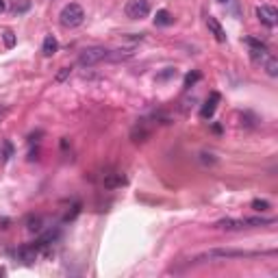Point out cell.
<instances>
[{
  "instance_id": "ac0fdd59",
  "label": "cell",
  "mask_w": 278,
  "mask_h": 278,
  "mask_svg": "<svg viewBox=\"0 0 278 278\" xmlns=\"http://www.w3.org/2000/svg\"><path fill=\"white\" fill-rule=\"evenodd\" d=\"M200 78H202V74L198 72V70H191V72H189V74H187V76H185V89L194 87V85L198 83Z\"/></svg>"
},
{
  "instance_id": "e0dca14e",
  "label": "cell",
  "mask_w": 278,
  "mask_h": 278,
  "mask_svg": "<svg viewBox=\"0 0 278 278\" xmlns=\"http://www.w3.org/2000/svg\"><path fill=\"white\" fill-rule=\"evenodd\" d=\"M130 137H133V141H135V144H139V141H146V139L150 137V130L141 128V124H139L137 128H135L133 133H130Z\"/></svg>"
},
{
  "instance_id": "d6986e66",
  "label": "cell",
  "mask_w": 278,
  "mask_h": 278,
  "mask_svg": "<svg viewBox=\"0 0 278 278\" xmlns=\"http://www.w3.org/2000/svg\"><path fill=\"white\" fill-rule=\"evenodd\" d=\"M2 42H4V48H13L16 46V33L11 28H4L2 31Z\"/></svg>"
},
{
  "instance_id": "ba28073f",
  "label": "cell",
  "mask_w": 278,
  "mask_h": 278,
  "mask_svg": "<svg viewBox=\"0 0 278 278\" xmlns=\"http://www.w3.org/2000/svg\"><path fill=\"white\" fill-rule=\"evenodd\" d=\"M16 254H18V259L22 261L24 265H33V263L37 261V256L42 254V250H39V246L33 241V244H26V246L18 248V252H16Z\"/></svg>"
},
{
  "instance_id": "6da1fadb",
  "label": "cell",
  "mask_w": 278,
  "mask_h": 278,
  "mask_svg": "<svg viewBox=\"0 0 278 278\" xmlns=\"http://www.w3.org/2000/svg\"><path fill=\"white\" fill-rule=\"evenodd\" d=\"M274 222H276L274 217H244V220H232V217H224V220L215 222L213 228L232 232V230L254 228V226H270V224H274Z\"/></svg>"
},
{
  "instance_id": "f1b7e54d",
  "label": "cell",
  "mask_w": 278,
  "mask_h": 278,
  "mask_svg": "<svg viewBox=\"0 0 278 278\" xmlns=\"http://www.w3.org/2000/svg\"><path fill=\"white\" fill-rule=\"evenodd\" d=\"M215 2H222V4H224V2H228V0H215Z\"/></svg>"
},
{
  "instance_id": "4316f807",
  "label": "cell",
  "mask_w": 278,
  "mask_h": 278,
  "mask_svg": "<svg viewBox=\"0 0 278 278\" xmlns=\"http://www.w3.org/2000/svg\"><path fill=\"white\" fill-rule=\"evenodd\" d=\"M213 133H217V135L222 133V126L220 124H213Z\"/></svg>"
},
{
  "instance_id": "7a4b0ae2",
  "label": "cell",
  "mask_w": 278,
  "mask_h": 278,
  "mask_svg": "<svg viewBox=\"0 0 278 278\" xmlns=\"http://www.w3.org/2000/svg\"><path fill=\"white\" fill-rule=\"evenodd\" d=\"M276 250H267V252H248V250H222V248H215V250H209L204 254L196 256L191 263H206V261H224V259H248V256H259V254H274Z\"/></svg>"
},
{
  "instance_id": "277c9868",
  "label": "cell",
  "mask_w": 278,
  "mask_h": 278,
  "mask_svg": "<svg viewBox=\"0 0 278 278\" xmlns=\"http://www.w3.org/2000/svg\"><path fill=\"white\" fill-rule=\"evenodd\" d=\"M124 13L128 20H144L150 16V0H128L124 4Z\"/></svg>"
},
{
  "instance_id": "44dd1931",
  "label": "cell",
  "mask_w": 278,
  "mask_h": 278,
  "mask_svg": "<svg viewBox=\"0 0 278 278\" xmlns=\"http://www.w3.org/2000/svg\"><path fill=\"white\" fill-rule=\"evenodd\" d=\"M252 209H254V211H261V213H263V211L272 209V204H270L267 200H259V198H256V200H252Z\"/></svg>"
},
{
  "instance_id": "8992f818",
  "label": "cell",
  "mask_w": 278,
  "mask_h": 278,
  "mask_svg": "<svg viewBox=\"0 0 278 278\" xmlns=\"http://www.w3.org/2000/svg\"><path fill=\"white\" fill-rule=\"evenodd\" d=\"M254 13H256V18H259V22L263 24V26H267V28H274L276 26L278 11H276L274 4H259Z\"/></svg>"
},
{
  "instance_id": "9c48e42d",
  "label": "cell",
  "mask_w": 278,
  "mask_h": 278,
  "mask_svg": "<svg viewBox=\"0 0 278 278\" xmlns=\"http://www.w3.org/2000/svg\"><path fill=\"white\" fill-rule=\"evenodd\" d=\"M220 100H222L220 94H217V92H211V96L206 98V102L202 104V109H200V118H202V120H211V118H213V113H215L217 104H220Z\"/></svg>"
},
{
  "instance_id": "ffe728a7",
  "label": "cell",
  "mask_w": 278,
  "mask_h": 278,
  "mask_svg": "<svg viewBox=\"0 0 278 278\" xmlns=\"http://www.w3.org/2000/svg\"><path fill=\"white\" fill-rule=\"evenodd\" d=\"M0 156H2V163H7V161L13 156V144L9 139L2 141V154H0Z\"/></svg>"
},
{
  "instance_id": "4fadbf2b",
  "label": "cell",
  "mask_w": 278,
  "mask_h": 278,
  "mask_svg": "<svg viewBox=\"0 0 278 278\" xmlns=\"http://www.w3.org/2000/svg\"><path fill=\"white\" fill-rule=\"evenodd\" d=\"M57 50H59V42L54 39V35H46L42 44V54L44 57H52V54H57Z\"/></svg>"
},
{
  "instance_id": "603a6c76",
  "label": "cell",
  "mask_w": 278,
  "mask_h": 278,
  "mask_svg": "<svg viewBox=\"0 0 278 278\" xmlns=\"http://www.w3.org/2000/svg\"><path fill=\"white\" fill-rule=\"evenodd\" d=\"M176 76V70L174 68H165L161 74H156V80H168V78H174Z\"/></svg>"
},
{
  "instance_id": "5b68a950",
  "label": "cell",
  "mask_w": 278,
  "mask_h": 278,
  "mask_svg": "<svg viewBox=\"0 0 278 278\" xmlns=\"http://www.w3.org/2000/svg\"><path fill=\"white\" fill-rule=\"evenodd\" d=\"M107 54L109 50L102 48V46H92V48H85L78 57V63L80 65H96L100 61H107Z\"/></svg>"
},
{
  "instance_id": "5bb4252c",
  "label": "cell",
  "mask_w": 278,
  "mask_h": 278,
  "mask_svg": "<svg viewBox=\"0 0 278 278\" xmlns=\"http://www.w3.org/2000/svg\"><path fill=\"white\" fill-rule=\"evenodd\" d=\"M174 22V18H172V13L168 11V9H159L154 16V24L156 26H170V24Z\"/></svg>"
},
{
  "instance_id": "7402d4cb",
  "label": "cell",
  "mask_w": 278,
  "mask_h": 278,
  "mask_svg": "<svg viewBox=\"0 0 278 278\" xmlns=\"http://www.w3.org/2000/svg\"><path fill=\"white\" fill-rule=\"evenodd\" d=\"M70 74H72V68H61V70L57 72V76H54V83H63V80L68 78Z\"/></svg>"
},
{
  "instance_id": "484cf974",
  "label": "cell",
  "mask_w": 278,
  "mask_h": 278,
  "mask_svg": "<svg viewBox=\"0 0 278 278\" xmlns=\"http://www.w3.org/2000/svg\"><path fill=\"white\" fill-rule=\"evenodd\" d=\"M9 7V0H0V13H4Z\"/></svg>"
},
{
  "instance_id": "3957f363",
  "label": "cell",
  "mask_w": 278,
  "mask_h": 278,
  "mask_svg": "<svg viewBox=\"0 0 278 278\" xmlns=\"http://www.w3.org/2000/svg\"><path fill=\"white\" fill-rule=\"evenodd\" d=\"M59 22H61L63 28H76L85 22V9L80 7L78 2H70L65 4L59 13Z\"/></svg>"
},
{
  "instance_id": "2e32d148",
  "label": "cell",
  "mask_w": 278,
  "mask_h": 278,
  "mask_svg": "<svg viewBox=\"0 0 278 278\" xmlns=\"http://www.w3.org/2000/svg\"><path fill=\"white\" fill-rule=\"evenodd\" d=\"M265 72H267V76H272V78L278 76V59L274 57V54H267V59H265Z\"/></svg>"
},
{
  "instance_id": "52a82bcc",
  "label": "cell",
  "mask_w": 278,
  "mask_h": 278,
  "mask_svg": "<svg viewBox=\"0 0 278 278\" xmlns=\"http://www.w3.org/2000/svg\"><path fill=\"white\" fill-rule=\"evenodd\" d=\"M244 42L250 46V59L252 61H265L267 54H270V50H267V44L261 42V39H254V37H246Z\"/></svg>"
},
{
  "instance_id": "d4e9b609",
  "label": "cell",
  "mask_w": 278,
  "mask_h": 278,
  "mask_svg": "<svg viewBox=\"0 0 278 278\" xmlns=\"http://www.w3.org/2000/svg\"><path fill=\"white\" fill-rule=\"evenodd\" d=\"M78 211H80V204H78V202H76V204H74V206H72V211H70V213H68V215H65V217H63V220H65V222H70V220H74V217H76V215H78Z\"/></svg>"
},
{
  "instance_id": "cb8c5ba5",
  "label": "cell",
  "mask_w": 278,
  "mask_h": 278,
  "mask_svg": "<svg viewBox=\"0 0 278 278\" xmlns=\"http://www.w3.org/2000/svg\"><path fill=\"white\" fill-rule=\"evenodd\" d=\"M28 9H31V2H28V0H22L20 4H16V7H13V13H16V16H20V13L28 11Z\"/></svg>"
},
{
  "instance_id": "30bf717a",
  "label": "cell",
  "mask_w": 278,
  "mask_h": 278,
  "mask_svg": "<svg viewBox=\"0 0 278 278\" xmlns=\"http://www.w3.org/2000/svg\"><path fill=\"white\" fill-rule=\"evenodd\" d=\"M206 28H209L211 35L215 37V42H220V44H224V42H226V31L222 28V24L217 22V18L206 16Z\"/></svg>"
},
{
  "instance_id": "83f0119b",
  "label": "cell",
  "mask_w": 278,
  "mask_h": 278,
  "mask_svg": "<svg viewBox=\"0 0 278 278\" xmlns=\"http://www.w3.org/2000/svg\"><path fill=\"white\" fill-rule=\"evenodd\" d=\"M7 274V270H4V267H0V276H4Z\"/></svg>"
},
{
  "instance_id": "7c38bea8",
  "label": "cell",
  "mask_w": 278,
  "mask_h": 278,
  "mask_svg": "<svg viewBox=\"0 0 278 278\" xmlns=\"http://www.w3.org/2000/svg\"><path fill=\"white\" fill-rule=\"evenodd\" d=\"M102 185L107 187V189H115V187L126 185V178L122 174H118V172H109V174L102 176Z\"/></svg>"
},
{
  "instance_id": "8fae6325",
  "label": "cell",
  "mask_w": 278,
  "mask_h": 278,
  "mask_svg": "<svg viewBox=\"0 0 278 278\" xmlns=\"http://www.w3.org/2000/svg\"><path fill=\"white\" fill-rule=\"evenodd\" d=\"M135 57V48H118V50H109L107 61H128Z\"/></svg>"
},
{
  "instance_id": "9a60e30c",
  "label": "cell",
  "mask_w": 278,
  "mask_h": 278,
  "mask_svg": "<svg viewBox=\"0 0 278 278\" xmlns=\"http://www.w3.org/2000/svg\"><path fill=\"white\" fill-rule=\"evenodd\" d=\"M26 230L28 232H42L44 230V220L39 215H31L26 220Z\"/></svg>"
}]
</instances>
